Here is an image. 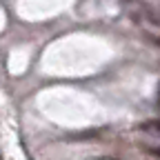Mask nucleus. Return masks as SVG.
Returning a JSON list of instances; mask_svg holds the SVG:
<instances>
[{"label": "nucleus", "mask_w": 160, "mask_h": 160, "mask_svg": "<svg viewBox=\"0 0 160 160\" xmlns=\"http://www.w3.org/2000/svg\"><path fill=\"white\" fill-rule=\"evenodd\" d=\"M142 149H145L149 156H156V158H160V147H147V145H145Z\"/></svg>", "instance_id": "7ed1b4c3"}, {"label": "nucleus", "mask_w": 160, "mask_h": 160, "mask_svg": "<svg viewBox=\"0 0 160 160\" xmlns=\"http://www.w3.org/2000/svg\"><path fill=\"white\" fill-rule=\"evenodd\" d=\"M158 105H160V87H158Z\"/></svg>", "instance_id": "20e7f679"}, {"label": "nucleus", "mask_w": 160, "mask_h": 160, "mask_svg": "<svg viewBox=\"0 0 160 160\" xmlns=\"http://www.w3.org/2000/svg\"><path fill=\"white\" fill-rule=\"evenodd\" d=\"M102 133H105V129H87V131H78V133H73L71 140H76V142H82V140H98Z\"/></svg>", "instance_id": "f257e3e1"}, {"label": "nucleus", "mask_w": 160, "mask_h": 160, "mask_svg": "<svg viewBox=\"0 0 160 160\" xmlns=\"http://www.w3.org/2000/svg\"><path fill=\"white\" fill-rule=\"evenodd\" d=\"M138 129H140V131H149V133H160V118H156V120H147V122L138 125Z\"/></svg>", "instance_id": "f03ea898"}, {"label": "nucleus", "mask_w": 160, "mask_h": 160, "mask_svg": "<svg viewBox=\"0 0 160 160\" xmlns=\"http://www.w3.org/2000/svg\"><path fill=\"white\" fill-rule=\"evenodd\" d=\"M156 42H158V45H160V38H156Z\"/></svg>", "instance_id": "39448f33"}]
</instances>
